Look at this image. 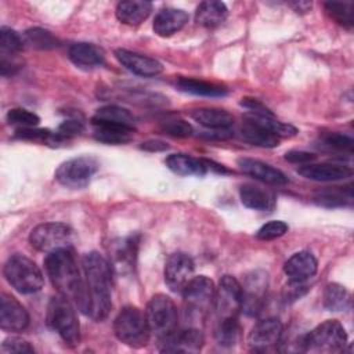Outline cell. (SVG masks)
Here are the masks:
<instances>
[{
	"mask_svg": "<svg viewBox=\"0 0 354 354\" xmlns=\"http://www.w3.org/2000/svg\"><path fill=\"white\" fill-rule=\"evenodd\" d=\"M112 266L98 252L86 253L82 257V271L86 289L84 315L94 321H102L108 317L112 301Z\"/></svg>",
	"mask_w": 354,
	"mask_h": 354,
	"instance_id": "obj_1",
	"label": "cell"
},
{
	"mask_svg": "<svg viewBox=\"0 0 354 354\" xmlns=\"http://www.w3.org/2000/svg\"><path fill=\"white\" fill-rule=\"evenodd\" d=\"M47 275L59 295L69 299L83 314L86 310L84 278L72 249H59L44 260Z\"/></svg>",
	"mask_w": 354,
	"mask_h": 354,
	"instance_id": "obj_2",
	"label": "cell"
},
{
	"mask_svg": "<svg viewBox=\"0 0 354 354\" xmlns=\"http://www.w3.org/2000/svg\"><path fill=\"white\" fill-rule=\"evenodd\" d=\"M47 324L55 330L69 347H76L80 342V325L73 303L62 295L50 299L47 306Z\"/></svg>",
	"mask_w": 354,
	"mask_h": 354,
	"instance_id": "obj_3",
	"label": "cell"
},
{
	"mask_svg": "<svg viewBox=\"0 0 354 354\" xmlns=\"http://www.w3.org/2000/svg\"><path fill=\"white\" fill-rule=\"evenodd\" d=\"M347 344V333L336 319H328L301 336L297 350L314 353H342Z\"/></svg>",
	"mask_w": 354,
	"mask_h": 354,
	"instance_id": "obj_4",
	"label": "cell"
},
{
	"mask_svg": "<svg viewBox=\"0 0 354 354\" xmlns=\"http://www.w3.org/2000/svg\"><path fill=\"white\" fill-rule=\"evenodd\" d=\"M4 277L7 282L19 293L30 295L39 292L44 285L41 270L37 264L22 256L14 254L4 264Z\"/></svg>",
	"mask_w": 354,
	"mask_h": 354,
	"instance_id": "obj_5",
	"label": "cell"
},
{
	"mask_svg": "<svg viewBox=\"0 0 354 354\" xmlns=\"http://www.w3.org/2000/svg\"><path fill=\"white\" fill-rule=\"evenodd\" d=\"M113 332L118 340L133 348L147 346L151 336L145 314L133 306H126L118 313L113 321Z\"/></svg>",
	"mask_w": 354,
	"mask_h": 354,
	"instance_id": "obj_6",
	"label": "cell"
},
{
	"mask_svg": "<svg viewBox=\"0 0 354 354\" xmlns=\"http://www.w3.org/2000/svg\"><path fill=\"white\" fill-rule=\"evenodd\" d=\"M145 318L151 333L156 336L158 342L165 340L178 329L177 307L174 301L163 293L151 297L145 308Z\"/></svg>",
	"mask_w": 354,
	"mask_h": 354,
	"instance_id": "obj_7",
	"label": "cell"
},
{
	"mask_svg": "<svg viewBox=\"0 0 354 354\" xmlns=\"http://www.w3.org/2000/svg\"><path fill=\"white\" fill-rule=\"evenodd\" d=\"M184 311L189 321H202L213 307L216 288L206 275L192 277L183 289Z\"/></svg>",
	"mask_w": 354,
	"mask_h": 354,
	"instance_id": "obj_8",
	"label": "cell"
},
{
	"mask_svg": "<svg viewBox=\"0 0 354 354\" xmlns=\"http://www.w3.org/2000/svg\"><path fill=\"white\" fill-rule=\"evenodd\" d=\"M73 231L64 223H41L29 234L30 245L44 253H51L59 249H72Z\"/></svg>",
	"mask_w": 354,
	"mask_h": 354,
	"instance_id": "obj_9",
	"label": "cell"
},
{
	"mask_svg": "<svg viewBox=\"0 0 354 354\" xmlns=\"http://www.w3.org/2000/svg\"><path fill=\"white\" fill-rule=\"evenodd\" d=\"M242 306V288L241 283L231 275H224L214 296V311L216 322L238 319Z\"/></svg>",
	"mask_w": 354,
	"mask_h": 354,
	"instance_id": "obj_10",
	"label": "cell"
},
{
	"mask_svg": "<svg viewBox=\"0 0 354 354\" xmlns=\"http://www.w3.org/2000/svg\"><path fill=\"white\" fill-rule=\"evenodd\" d=\"M98 167L100 165L93 156L72 158L58 166L55 180L69 188H83L90 183Z\"/></svg>",
	"mask_w": 354,
	"mask_h": 354,
	"instance_id": "obj_11",
	"label": "cell"
},
{
	"mask_svg": "<svg viewBox=\"0 0 354 354\" xmlns=\"http://www.w3.org/2000/svg\"><path fill=\"white\" fill-rule=\"evenodd\" d=\"M242 288V306L241 311L249 317L257 315L266 303L268 275L263 270L252 271L246 275Z\"/></svg>",
	"mask_w": 354,
	"mask_h": 354,
	"instance_id": "obj_12",
	"label": "cell"
},
{
	"mask_svg": "<svg viewBox=\"0 0 354 354\" xmlns=\"http://www.w3.org/2000/svg\"><path fill=\"white\" fill-rule=\"evenodd\" d=\"M282 330V322L278 318H264L252 328L248 336V344L256 353L271 351L281 343Z\"/></svg>",
	"mask_w": 354,
	"mask_h": 354,
	"instance_id": "obj_13",
	"label": "cell"
},
{
	"mask_svg": "<svg viewBox=\"0 0 354 354\" xmlns=\"http://www.w3.org/2000/svg\"><path fill=\"white\" fill-rule=\"evenodd\" d=\"M194 274L192 259L181 252L173 253L165 266V282L171 292L181 293Z\"/></svg>",
	"mask_w": 354,
	"mask_h": 354,
	"instance_id": "obj_14",
	"label": "cell"
},
{
	"mask_svg": "<svg viewBox=\"0 0 354 354\" xmlns=\"http://www.w3.org/2000/svg\"><path fill=\"white\" fill-rule=\"evenodd\" d=\"M205 343L202 330L189 326L177 329L173 335L159 342V350L163 353H198Z\"/></svg>",
	"mask_w": 354,
	"mask_h": 354,
	"instance_id": "obj_15",
	"label": "cell"
},
{
	"mask_svg": "<svg viewBox=\"0 0 354 354\" xmlns=\"http://www.w3.org/2000/svg\"><path fill=\"white\" fill-rule=\"evenodd\" d=\"M29 325L26 308L11 295L0 296V328L6 332H22Z\"/></svg>",
	"mask_w": 354,
	"mask_h": 354,
	"instance_id": "obj_16",
	"label": "cell"
},
{
	"mask_svg": "<svg viewBox=\"0 0 354 354\" xmlns=\"http://www.w3.org/2000/svg\"><path fill=\"white\" fill-rule=\"evenodd\" d=\"M115 57L127 71L142 77L158 76L163 72V65L158 59L144 54H138L124 48H118L115 50Z\"/></svg>",
	"mask_w": 354,
	"mask_h": 354,
	"instance_id": "obj_17",
	"label": "cell"
},
{
	"mask_svg": "<svg viewBox=\"0 0 354 354\" xmlns=\"http://www.w3.org/2000/svg\"><path fill=\"white\" fill-rule=\"evenodd\" d=\"M138 236L130 235L113 242L111 249V266L115 271L126 274L133 271L138 249Z\"/></svg>",
	"mask_w": 354,
	"mask_h": 354,
	"instance_id": "obj_18",
	"label": "cell"
},
{
	"mask_svg": "<svg viewBox=\"0 0 354 354\" xmlns=\"http://www.w3.org/2000/svg\"><path fill=\"white\" fill-rule=\"evenodd\" d=\"M297 173L304 178L321 183L340 181L353 176V170L350 166L337 163H307L299 167Z\"/></svg>",
	"mask_w": 354,
	"mask_h": 354,
	"instance_id": "obj_19",
	"label": "cell"
},
{
	"mask_svg": "<svg viewBox=\"0 0 354 354\" xmlns=\"http://www.w3.org/2000/svg\"><path fill=\"white\" fill-rule=\"evenodd\" d=\"M239 169L259 181L270 185H285L288 184V177L277 167L252 158H239L236 160Z\"/></svg>",
	"mask_w": 354,
	"mask_h": 354,
	"instance_id": "obj_20",
	"label": "cell"
},
{
	"mask_svg": "<svg viewBox=\"0 0 354 354\" xmlns=\"http://www.w3.org/2000/svg\"><path fill=\"white\" fill-rule=\"evenodd\" d=\"M318 268L317 259L313 253L301 250L292 254L283 264V272L293 282H306L315 275Z\"/></svg>",
	"mask_w": 354,
	"mask_h": 354,
	"instance_id": "obj_21",
	"label": "cell"
},
{
	"mask_svg": "<svg viewBox=\"0 0 354 354\" xmlns=\"http://www.w3.org/2000/svg\"><path fill=\"white\" fill-rule=\"evenodd\" d=\"M239 136L243 141L261 148H274L279 142L278 136L260 124L250 115H248L239 126Z\"/></svg>",
	"mask_w": 354,
	"mask_h": 354,
	"instance_id": "obj_22",
	"label": "cell"
},
{
	"mask_svg": "<svg viewBox=\"0 0 354 354\" xmlns=\"http://www.w3.org/2000/svg\"><path fill=\"white\" fill-rule=\"evenodd\" d=\"M239 196L241 202L246 207L259 212H272L277 205V198L274 192L250 183L241 185Z\"/></svg>",
	"mask_w": 354,
	"mask_h": 354,
	"instance_id": "obj_23",
	"label": "cell"
},
{
	"mask_svg": "<svg viewBox=\"0 0 354 354\" xmlns=\"http://www.w3.org/2000/svg\"><path fill=\"white\" fill-rule=\"evenodd\" d=\"M188 22V14L184 10L166 7L162 8L153 19V30L158 36L169 37L181 30Z\"/></svg>",
	"mask_w": 354,
	"mask_h": 354,
	"instance_id": "obj_24",
	"label": "cell"
},
{
	"mask_svg": "<svg viewBox=\"0 0 354 354\" xmlns=\"http://www.w3.org/2000/svg\"><path fill=\"white\" fill-rule=\"evenodd\" d=\"M69 59L79 68L93 69L101 66L105 61V53L93 43H75L68 51Z\"/></svg>",
	"mask_w": 354,
	"mask_h": 354,
	"instance_id": "obj_25",
	"label": "cell"
},
{
	"mask_svg": "<svg viewBox=\"0 0 354 354\" xmlns=\"http://www.w3.org/2000/svg\"><path fill=\"white\" fill-rule=\"evenodd\" d=\"M166 166L178 176L202 177L209 171L207 159L194 158L187 153H171L166 158Z\"/></svg>",
	"mask_w": 354,
	"mask_h": 354,
	"instance_id": "obj_26",
	"label": "cell"
},
{
	"mask_svg": "<svg viewBox=\"0 0 354 354\" xmlns=\"http://www.w3.org/2000/svg\"><path fill=\"white\" fill-rule=\"evenodd\" d=\"M191 118L201 126L214 131L230 130L234 124V116L218 108H198L191 112Z\"/></svg>",
	"mask_w": 354,
	"mask_h": 354,
	"instance_id": "obj_27",
	"label": "cell"
},
{
	"mask_svg": "<svg viewBox=\"0 0 354 354\" xmlns=\"http://www.w3.org/2000/svg\"><path fill=\"white\" fill-rule=\"evenodd\" d=\"M152 11V3L145 0H126L116 6V17L126 25H140Z\"/></svg>",
	"mask_w": 354,
	"mask_h": 354,
	"instance_id": "obj_28",
	"label": "cell"
},
{
	"mask_svg": "<svg viewBox=\"0 0 354 354\" xmlns=\"http://www.w3.org/2000/svg\"><path fill=\"white\" fill-rule=\"evenodd\" d=\"M91 122L93 124L104 123V124L120 126L131 130L136 129V120H134V116L130 113V111L118 105H106L97 109L94 116L91 118Z\"/></svg>",
	"mask_w": 354,
	"mask_h": 354,
	"instance_id": "obj_29",
	"label": "cell"
},
{
	"mask_svg": "<svg viewBox=\"0 0 354 354\" xmlns=\"http://www.w3.org/2000/svg\"><path fill=\"white\" fill-rule=\"evenodd\" d=\"M176 87L180 91L201 95V97H224L227 95V88L218 83L199 80L194 77H184L180 76L176 80Z\"/></svg>",
	"mask_w": 354,
	"mask_h": 354,
	"instance_id": "obj_30",
	"label": "cell"
},
{
	"mask_svg": "<svg viewBox=\"0 0 354 354\" xmlns=\"http://www.w3.org/2000/svg\"><path fill=\"white\" fill-rule=\"evenodd\" d=\"M228 10L224 3L216 0L202 1L195 11V21L205 28H216L221 25L227 18Z\"/></svg>",
	"mask_w": 354,
	"mask_h": 354,
	"instance_id": "obj_31",
	"label": "cell"
},
{
	"mask_svg": "<svg viewBox=\"0 0 354 354\" xmlns=\"http://www.w3.org/2000/svg\"><path fill=\"white\" fill-rule=\"evenodd\" d=\"M94 126V137L95 140L105 142V144H127L133 138L131 129L120 127V126H112V124H104L97 123Z\"/></svg>",
	"mask_w": 354,
	"mask_h": 354,
	"instance_id": "obj_32",
	"label": "cell"
},
{
	"mask_svg": "<svg viewBox=\"0 0 354 354\" xmlns=\"http://www.w3.org/2000/svg\"><path fill=\"white\" fill-rule=\"evenodd\" d=\"M353 201V192L351 188H343V187H335V188H325L314 195V202L319 206L325 207H339L346 206L348 202Z\"/></svg>",
	"mask_w": 354,
	"mask_h": 354,
	"instance_id": "obj_33",
	"label": "cell"
},
{
	"mask_svg": "<svg viewBox=\"0 0 354 354\" xmlns=\"http://www.w3.org/2000/svg\"><path fill=\"white\" fill-rule=\"evenodd\" d=\"M350 293L339 283H328L324 290V306L329 311H344L350 307Z\"/></svg>",
	"mask_w": 354,
	"mask_h": 354,
	"instance_id": "obj_34",
	"label": "cell"
},
{
	"mask_svg": "<svg viewBox=\"0 0 354 354\" xmlns=\"http://www.w3.org/2000/svg\"><path fill=\"white\" fill-rule=\"evenodd\" d=\"M25 43L32 48L37 50H51L59 46V40L47 29L30 28L25 32Z\"/></svg>",
	"mask_w": 354,
	"mask_h": 354,
	"instance_id": "obj_35",
	"label": "cell"
},
{
	"mask_svg": "<svg viewBox=\"0 0 354 354\" xmlns=\"http://www.w3.org/2000/svg\"><path fill=\"white\" fill-rule=\"evenodd\" d=\"M326 14L344 28H353L354 11L351 1H328L325 3Z\"/></svg>",
	"mask_w": 354,
	"mask_h": 354,
	"instance_id": "obj_36",
	"label": "cell"
},
{
	"mask_svg": "<svg viewBox=\"0 0 354 354\" xmlns=\"http://www.w3.org/2000/svg\"><path fill=\"white\" fill-rule=\"evenodd\" d=\"M24 48L22 37L11 28L0 29V55H19Z\"/></svg>",
	"mask_w": 354,
	"mask_h": 354,
	"instance_id": "obj_37",
	"label": "cell"
},
{
	"mask_svg": "<svg viewBox=\"0 0 354 354\" xmlns=\"http://www.w3.org/2000/svg\"><path fill=\"white\" fill-rule=\"evenodd\" d=\"M6 119L10 124L18 126V129H25V127H36L40 122V118L28 109L24 108H12L7 112Z\"/></svg>",
	"mask_w": 354,
	"mask_h": 354,
	"instance_id": "obj_38",
	"label": "cell"
},
{
	"mask_svg": "<svg viewBox=\"0 0 354 354\" xmlns=\"http://www.w3.org/2000/svg\"><path fill=\"white\" fill-rule=\"evenodd\" d=\"M321 142L324 147L332 151H340V152H348L353 151V138L343 134V133H326L322 136Z\"/></svg>",
	"mask_w": 354,
	"mask_h": 354,
	"instance_id": "obj_39",
	"label": "cell"
},
{
	"mask_svg": "<svg viewBox=\"0 0 354 354\" xmlns=\"http://www.w3.org/2000/svg\"><path fill=\"white\" fill-rule=\"evenodd\" d=\"M288 232V224L281 220H272L259 228L256 236L261 241H271L279 238Z\"/></svg>",
	"mask_w": 354,
	"mask_h": 354,
	"instance_id": "obj_40",
	"label": "cell"
},
{
	"mask_svg": "<svg viewBox=\"0 0 354 354\" xmlns=\"http://www.w3.org/2000/svg\"><path fill=\"white\" fill-rule=\"evenodd\" d=\"M160 129L163 133H166L167 136H171V137H189L194 133L192 126L183 119L166 120L162 123Z\"/></svg>",
	"mask_w": 354,
	"mask_h": 354,
	"instance_id": "obj_41",
	"label": "cell"
},
{
	"mask_svg": "<svg viewBox=\"0 0 354 354\" xmlns=\"http://www.w3.org/2000/svg\"><path fill=\"white\" fill-rule=\"evenodd\" d=\"M1 351L3 353H35V348L30 346L28 340L22 337L11 336L1 343Z\"/></svg>",
	"mask_w": 354,
	"mask_h": 354,
	"instance_id": "obj_42",
	"label": "cell"
},
{
	"mask_svg": "<svg viewBox=\"0 0 354 354\" xmlns=\"http://www.w3.org/2000/svg\"><path fill=\"white\" fill-rule=\"evenodd\" d=\"M17 137L25 140H35V141H46V140H55V133H51L47 129H35V127H25L17 129Z\"/></svg>",
	"mask_w": 354,
	"mask_h": 354,
	"instance_id": "obj_43",
	"label": "cell"
},
{
	"mask_svg": "<svg viewBox=\"0 0 354 354\" xmlns=\"http://www.w3.org/2000/svg\"><path fill=\"white\" fill-rule=\"evenodd\" d=\"M22 68L19 55H0V72L3 76H12Z\"/></svg>",
	"mask_w": 354,
	"mask_h": 354,
	"instance_id": "obj_44",
	"label": "cell"
},
{
	"mask_svg": "<svg viewBox=\"0 0 354 354\" xmlns=\"http://www.w3.org/2000/svg\"><path fill=\"white\" fill-rule=\"evenodd\" d=\"M83 130V124L79 120H65L58 130L55 131V140H64L66 137L71 136H76L79 133H82Z\"/></svg>",
	"mask_w": 354,
	"mask_h": 354,
	"instance_id": "obj_45",
	"label": "cell"
},
{
	"mask_svg": "<svg viewBox=\"0 0 354 354\" xmlns=\"http://www.w3.org/2000/svg\"><path fill=\"white\" fill-rule=\"evenodd\" d=\"M241 105L246 109L250 111L252 115H260V116H274L272 112L266 108L260 101H257L256 98H242Z\"/></svg>",
	"mask_w": 354,
	"mask_h": 354,
	"instance_id": "obj_46",
	"label": "cell"
},
{
	"mask_svg": "<svg viewBox=\"0 0 354 354\" xmlns=\"http://www.w3.org/2000/svg\"><path fill=\"white\" fill-rule=\"evenodd\" d=\"M306 290H307V286L304 285V282L289 281V285H286V288H285V299L286 300H296L301 295H304Z\"/></svg>",
	"mask_w": 354,
	"mask_h": 354,
	"instance_id": "obj_47",
	"label": "cell"
},
{
	"mask_svg": "<svg viewBox=\"0 0 354 354\" xmlns=\"http://www.w3.org/2000/svg\"><path fill=\"white\" fill-rule=\"evenodd\" d=\"M285 159L292 162V163H310L315 159L314 153L310 152H304V151H289L285 155Z\"/></svg>",
	"mask_w": 354,
	"mask_h": 354,
	"instance_id": "obj_48",
	"label": "cell"
},
{
	"mask_svg": "<svg viewBox=\"0 0 354 354\" xmlns=\"http://www.w3.org/2000/svg\"><path fill=\"white\" fill-rule=\"evenodd\" d=\"M142 149H147V151H165L167 149V145L163 142V141H158V140H152V141H147V142H142L141 145Z\"/></svg>",
	"mask_w": 354,
	"mask_h": 354,
	"instance_id": "obj_49",
	"label": "cell"
}]
</instances>
